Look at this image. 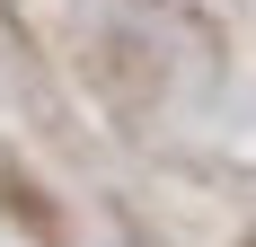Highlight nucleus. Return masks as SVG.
Segmentation results:
<instances>
[{
    "mask_svg": "<svg viewBox=\"0 0 256 247\" xmlns=\"http://www.w3.org/2000/svg\"><path fill=\"white\" fill-rule=\"evenodd\" d=\"M0 212H9V221H18L26 238H62V221H53L44 186H36V176H26L18 159H9V150H0Z\"/></svg>",
    "mask_w": 256,
    "mask_h": 247,
    "instance_id": "obj_1",
    "label": "nucleus"
}]
</instances>
